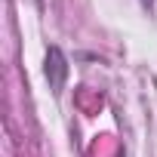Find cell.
<instances>
[{"instance_id":"obj_1","label":"cell","mask_w":157,"mask_h":157,"mask_svg":"<svg viewBox=\"0 0 157 157\" xmlns=\"http://www.w3.org/2000/svg\"><path fill=\"white\" fill-rule=\"evenodd\" d=\"M46 80H49L52 93H62V86L68 80V56L62 52V46L46 49Z\"/></svg>"}]
</instances>
